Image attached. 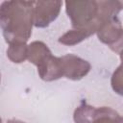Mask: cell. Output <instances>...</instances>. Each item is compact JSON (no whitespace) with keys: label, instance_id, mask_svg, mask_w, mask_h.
<instances>
[{"label":"cell","instance_id":"cell-4","mask_svg":"<svg viewBox=\"0 0 123 123\" xmlns=\"http://www.w3.org/2000/svg\"><path fill=\"white\" fill-rule=\"evenodd\" d=\"M62 5L61 1H34V26H49L58 17Z\"/></svg>","mask_w":123,"mask_h":123},{"label":"cell","instance_id":"cell-12","mask_svg":"<svg viewBox=\"0 0 123 123\" xmlns=\"http://www.w3.org/2000/svg\"><path fill=\"white\" fill-rule=\"evenodd\" d=\"M0 123H2V119H1V117H0Z\"/></svg>","mask_w":123,"mask_h":123},{"label":"cell","instance_id":"cell-9","mask_svg":"<svg viewBox=\"0 0 123 123\" xmlns=\"http://www.w3.org/2000/svg\"><path fill=\"white\" fill-rule=\"evenodd\" d=\"M111 87L112 89L119 95H122V69H121V64L115 69V71L113 72L112 76H111Z\"/></svg>","mask_w":123,"mask_h":123},{"label":"cell","instance_id":"cell-11","mask_svg":"<svg viewBox=\"0 0 123 123\" xmlns=\"http://www.w3.org/2000/svg\"><path fill=\"white\" fill-rule=\"evenodd\" d=\"M7 123H25V122H23V121H21V120H19V119L12 118V119L8 120V121H7Z\"/></svg>","mask_w":123,"mask_h":123},{"label":"cell","instance_id":"cell-3","mask_svg":"<svg viewBox=\"0 0 123 123\" xmlns=\"http://www.w3.org/2000/svg\"><path fill=\"white\" fill-rule=\"evenodd\" d=\"M59 67L61 77L73 81H79L86 77L90 71V63L73 54L59 57Z\"/></svg>","mask_w":123,"mask_h":123},{"label":"cell","instance_id":"cell-13","mask_svg":"<svg viewBox=\"0 0 123 123\" xmlns=\"http://www.w3.org/2000/svg\"><path fill=\"white\" fill-rule=\"evenodd\" d=\"M0 81H1V74H0Z\"/></svg>","mask_w":123,"mask_h":123},{"label":"cell","instance_id":"cell-8","mask_svg":"<svg viewBox=\"0 0 123 123\" xmlns=\"http://www.w3.org/2000/svg\"><path fill=\"white\" fill-rule=\"evenodd\" d=\"M7 57L14 63H21L28 59V45L25 42H13L9 44Z\"/></svg>","mask_w":123,"mask_h":123},{"label":"cell","instance_id":"cell-10","mask_svg":"<svg viewBox=\"0 0 123 123\" xmlns=\"http://www.w3.org/2000/svg\"><path fill=\"white\" fill-rule=\"evenodd\" d=\"M96 123H123V120L121 115L115 110H112L109 114L102 117Z\"/></svg>","mask_w":123,"mask_h":123},{"label":"cell","instance_id":"cell-1","mask_svg":"<svg viewBox=\"0 0 123 123\" xmlns=\"http://www.w3.org/2000/svg\"><path fill=\"white\" fill-rule=\"evenodd\" d=\"M34 26V1H4L0 5V28L7 43L27 42Z\"/></svg>","mask_w":123,"mask_h":123},{"label":"cell","instance_id":"cell-2","mask_svg":"<svg viewBox=\"0 0 123 123\" xmlns=\"http://www.w3.org/2000/svg\"><path fill=\"white\" fill-rule=\"evenodd\" d=\"M96 34L100 41L110 46V48L117 54H121L123 28L121 21L117 16L102 23L98 28Z\"/></svg>","mask_w":123,"mask_h":123},{"label":"cell","instance_id":"cell-6","mask_svg":"<svg viewBox=\"0 0 123 123\" xmlns=\"http://www.w3.org/2000/svg\"><path fill=\"white\" fill-rule=\"evenodd\" d=\"M52 56V52L48 46L42 41H33L28 45V59L30 62L34 63L37 68L45 63V62Z\"/></svg>","mask_w":123,"mask_h":123},{"label":"cell","instance_id":"cell-7","mask_svg":"<svg viewBox=\"0 0 123 123\" xmlns=\"http://www.w3.org/2000/svg\"><path fill=\"white\" fill-rule=\"evenodd\" d=\"M94 33H96V31L93 29H72L60 37L59 42L63 45L73 46L89 37Z\"/></svg>","mask_w":123,"mask_h":123},{"label":"cell","instance_id":"cell-5","mask_svg":"<svg viewBox=\"0 0 123 123\" xmlns=\"http://www.w3.org/2000/svg\"><path fill=\"white\" fill-rule=\"evenodd\" d=\"M113 109L110 107H93L85 102L76 108L73 113L75 123H96L102 117L109 114Z\"/></svg>","mask_w":123,"mask_h":123}]
</instances>
